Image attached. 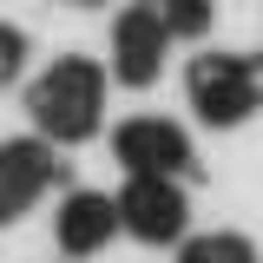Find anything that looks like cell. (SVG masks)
<instances>
[{
  "mask_svg": "<svg viewBox=\"0 0 263 263\" xmlns=\"http://www.w3.org/2000/svg\"><path fill=\"white\" fill-rule=\"evenodd\" d=\"M119 224H132L138 237H152V243L178 237L184 230V197H178V184L171 178H132L125 204H119Z\"/></svg>",
  "mask_w": 263,
  "mask_h": 263,
  "instance_id": "obj_3",
  "label": "cell"
},
{
  "mask_svg": "<svg viewBox=\"0 0 263 263\" xmlns=\"http://www.w3.org/2000/svg\"><path fill=\"white\" fill-rule=\"evenodd\" d=\"M119 152H125V164L138 178H171V171L184 164V132L164 125V119H132V125L119 132Z\"/></svg>",
  "mask_w": 263,
  "mask_h": 263,
  "instance_id": "obj_4",
  "label": "cell"
},
{
  "mask_svg": "<svg viewBox=\"0 0 263 263\" xmlns=\"http://www.w3.org/2000/svg\"><path fill=\"white\" fill-rule=\"evenodd\" d=\"M112 230H119V204H112V197H99V191L66 197V211H60V243L72 250V257H79V250H99Z\"/></svg>",
  "mask_w": 263,
  "mask_h": 263,
  "instance_id": "obj_6",
  "label": "cell"
},
{
  "mask_svg": "<svg viewBox=\"0 0 263 263\" xmlns=\"http://www.w3.org/2000/svg\"><path fill=\"white\" fill-rule=\"evenodd\" d=\"M46 178H53V158H46V145H7L0 152V224L33 204V197L46 191Z\"/></svg>",
  "mask_w": 263,
  "mask_h": 263,
  "instance_id": "obj_5",
  "label": "cell"
},
{
  "mask_svg": "<svg viewBox=\"0 0 263 263\" xmlns=\"http://www.w3.org/2000/svg\"><path fill=\"white\" fill-rule=\"evenodd\" d=\"M184 263H250V250H243L237 237H211V243H197Z\"/></svg>",
  "mask_w": 263,
  "mask_h": 263,
  "instance_id": "obj_8",
  "label": "cell"
},
{
  "mask_svg": "<svg viewBox=\"0 0 263 263\" xmlns=\"http://www.w3.org/2000/svg\"><path fill=\"white\" fill-rule=\"evenodd\" d=\"M33 119L46 138H86L99 119V72L86 60H60L33 86Z\"/></svg>",
  "mask_w": 263,
  "mask_h": 263,
  "instance_id": "obj_1",
  "label": "cell"
},
{
  "mask_svg": "<svg viewBox=\"0 0 263 263\" xmlns=\"http://www.w3.org/2000/svg\"><path fill=\"white\" fill-rule=\"evenodd\" d=\"M191 99H197V112L211 119V125H230L250 99H257V79L243 72V60H197V72H191Z\"/></svg>",
  "mask_w": 263,
  "mask_h": 263,
  "instance_id": "obj_2",
  "label": "cell"
},
{
  "mask_svg": "<svg viewBox=\"0 0 263 263\" xmlns=\"http://www.w3.org/2000/svg\"><path fill=\"white\" fill-rule=\"evenodd\" d=\"M164 40H171V33H164V13H125V20H119V72H125V79H152Z\"/></svg>",
  "mask_w": 263,
  "mask_h": 263,
  "instance_id": "obj_7",
  "label": "cell"
}]
</instances>
